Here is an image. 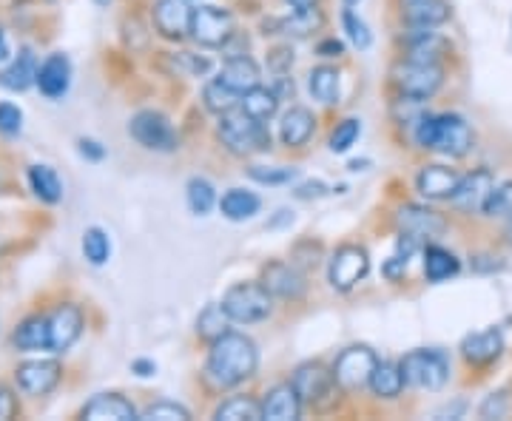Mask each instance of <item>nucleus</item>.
I'll use <instances>...</instances> for the list:
<instances>
[{"instance_id":"f257e3e1","label":"nucleus","mask_w":512,"mask_h":421,"mask_svg":"<svg viewBox=\"0 0 512 421\" xmlns=\"http://www.w3.org/2000/svg\"><path fill=\"white\" fill-rule=\"evenodd\" d=\"M259 365V350L254 339H248L245 333H222L220 339L211 342L208 350V379L217 387H237L245 379H251Z\"/></svg>"},{"instance_id":"f03ea898","label":"nucleus","mask_w":512,"mask_h":421,"mask_svg":"<svg viewBox=\"0 0 512 421\" xmlns=\"http://www.w3.org/2000/svg\"><path fill=\"white\" fill-rule=\"evenodd\" d=\"M220 134L222 146L231 154L245 157V154H256V151H268L271 148V134L265 129L262 120L251 117L245 109H234L228 114H220Z\"/></svg>"},{"instance_id":"7ed1b4c3","label":"nucleus","mask_w":512,"mask_h":421,"mask_svg":"<svg viewBox=\"0 0 512 421\" xmlns=\"http://www.w3.org/2000/svg\"><path fill=\"white\" fill-rule=\"evenodd\" d=\"M228 319L237 325H254L268 319L274 311V293L268 291L262 282H237L231 285L220 302Z\"/></svg>"},{"instance_id":"20e7f679","label":"nucleus","mask_w":512,"mask_h":421,"mask_svg":"<svg viewBox=\"0 0 512 421\" xmlns=\"http://www.w3.org/2000/svg\"><path fill=\"white\" fill-rule=\"evenodd\" d=\"M399 365L404 382L419 390H441L450 379V356L439 348L410 350Z\"/></svg>"},{"instance_id":"39448f33","label":"nucleus","mask_w":512,"mask_h":421,"mask_svg":"<svg viewBox=\"0 0 512 421\" xmlns=\"http://www.w3.org/2000/svg\"><path fill=\"white\" fill-rule=\"evenodd\" d=\"M128 134L140 143L148 151H174V148L180 146V137H177V131L174 126L168 123V117L160 114V111H140V114H134L131 117V123H128Z\"/></svg>"},{"instance_id":"423d86ee","label":"nucleus","mask_w":512,"mask_h":421,"mask_svg":"<svg viewBox=\"0 0 512 421\" xmlns=\"http://www.w3.org/2000/svg\"><path fill=\"white\" fill-rule=\"evenodd\" d=\"M191 37L200 46H228V40L234 37V15L222 6H200L191 15Z\"/></svg>"},{"instance_id":"0eeeda50","label":"nucleus","mask_w":512,"mask_h":421,"mask_svg":"<svg viewBox=\"0 0 512 421\" xmlns=\"http://www.w3.org/2000/svg\"><path fill=\"white\" fill-rule=\"evenodd\" d=\"M370 271V257L362 245H342L330 257L328 279L336 291H353Z\"/></svg>"},{"instance_id":"6e6552de","label":"nucleus","mask_w":512,"mask_h":421,"mask_svg":"<svg viewBox=\"0 0 512 421\" xmlns=\"http://www.w3.org/2000/svg\"><path fill=\"white\" fill-rule=\"evenodd\" d=\"M376 365H379L376 353L365 345H356V348L339 353V359L333 365V376L345 390H362V387L370 385V376H373Z\"/></svg>"},{"instance_id":"1a4fd4ad","label":"nucleus","mask_w":512,"mask_h":421,"mask_svg":"<svg viewBox=\"0 0 512 421\" xmlns=\"http://www.w3.org/2000/svg\"><path fill=\"white\" fill-rule=\"evenodd\" d=\"M444 83V69L439 63H407L396 69V86L404 97L413 100H427L439 92Z\"/></svg>"},{"instance_id":"9d476101","label":"nucleus","mask_w":512,"mask_h":421,"mask_svg":"<svg viewBox=\"0 0 512 421\" xmlns=\"http://www.w3.org/2000/svg\"><path fill=\"white\" fill-rule=\"evenodd\" d=\"M291 385L296 387L302 404H325L333 399L339 382H336L333 370H328L325 365H319V362H308V365L296 367Z\"/></svg>"},{"instance_id":"9b49d317","label":"nucleus","mask_w":512,"mask_h":421,"mask_svg":"<svg viewBox=\"0 0 512 421\" xmlns=\"http://www.w3.org/2000/svg\"><path fill=\"white\" fill-rule=\"evenodd\" d=\"M476 143L470 123L461 114H436V140L433 151L447 157H464Z\"/></svg>"},{"instance_id":"f8f14e48","label":"nucleus","mask_w":512,"mask_h":421,"mask_svg":"<svg viewBox=\"0 0 512 421\" xmlns=\"http://www.w3.org/2000/svg\"><path fill=\"white\" fill-rule=\"evenodd\" d=\"M63 367L57 365L55 359H37V362H26L15 370V382L26 393V396H46L60 385Z\"/></svg>"},{"instance_id":"ddd939ff","label":"nucleus","mask_w":512,"mask_h":421,"mask_svg":"<svg viewBox=\"0 0 512 421\" xmlns=\"http://www.w3.org/2000/svg\"><path fill=\"white\" fill-rule=\"evenodd\" d=\"M86 328V319L83 311L66 302V305H57L55 311L49 313V330H52V350L55 353H66L72 348L74 342L80 339V333Z\"/></svg>"},{"instance_id":"4468645a","label":"nucleus","mask_w":512,"mask_h":421,"mask_svg":"<svg viewBox=\"0 0 512 421\" xmlns=\"http://www.w3.org/2000/svg\"><path fill=\"white\" fill-rule=\"evenodd\" d=\"M191 15L194 9L188 0H157L154 3V26L168 40H183L191 35Z\"/></svg>"},{"instance_id":"2eb2a0df","label":"nucleus","mask_w":512,"mask_h":421,"mask_svg":"<svg viewBox=\"0 0 512 421\" xmlns=\"http://www.w3.org/2000/svg\"><path fill=\"white\" fill-rule=\"evenodd\" d=\"M493 185H495L493 171L478 168V171H473L470 177H461V183H458L456 194L450 197V202L456 205L458 211H467V214L484 211V202H487V197H490Z\"/></svg>"},{"instance_id":"dca6fc26","label":"nucleus","mask_w":512,"mask_h":421,"mask_svg":"<svg viewBox=\"0 0 512 421\" xmlns=\"http://www.w3.org/2000/svg\"><path fill=\"white\" fill-rule=\"evenodd\" d=\"M69 86H72V63H69V57L60 55H49L43 63H40V69H37V89L43 97H49V100H60L63 94L69 92Z\"/></svg>"},{"instance_id":"f3484780","label":"nucleus","mask_w":512,"mask_h":421,"mask_svg":"<svg viewBox=\"0 0 512 421\" xmlns=\"http://www.w3.org/2000/svg\"><path fill=\"white\" fill-rule=\"evenodd\" d=\"M399 6L402 20L410 29H436L453 15L447 0H399Z\"/></svg>"},{"instance_id":"a211bd4d","label":"nucleus","mask_w":512,"mask_h":421,"mask_svg":"<svg viewBox=\"0 0 512 421\" xmlns=\"http://www.w3.org/2000/svg\"><path fill=\"white\" fill-rule=\"evenodd\" d=\"M504 350V336L498 328L476 330V333H467L464 342H461V356L470 362V365L484 367L495 362Z\"/></svg>"},{"instance_id":"6ab92c4d","label":"nucleus","mask_w":512,"mask_h":421,"mask_svg":"<svg viewBox=\"0 0 512 421\" xmlns=\"http://www.w3.org/2000/svg\"><path fill=\"white\" fill-rule=\"evenodd\" d=\"M458 183H461V174L447 165H424L416 177V188L427 200H450L456 194Z\"/></svg>"},{"instance_id":"aec40b11","label":"nucleus","mask_w":512,"mask_h":421,"mask_svg":"<svg viewBox=\"0 0 512 421\" xmlns=\"http://www.w3.org/2000/svg\"><path fill=\"white\" fill-rule=\"evenodd\" d=\"M262 285L279 299H302L305 296V276L288 262H271L262 271Z\"/></svg>"},{"instance_id":"412c9836","label":"nucleus","mask_w":512,"mask_h":421,"mask_svg":"<svg viewBox=\"0 0 512 421\" xmlns=\"http://www.w3.org/2000/svg\"><path fill=\"white\" fill-rule=\"evenodd\" d=\"M396 222H399L404 234H413L416 239H433L444 231L441 214L424 208V205H402L399 214H396Z\"/></svg>"},{"instance_id":"4be33fe9","label":"nucleus","mask_w":512,"mask_h":421,"mask_svg":"<svg viewBox=\"0 0 512 421\" xmlns=\"http://www.w3.org/2000/svg\"><path fill=\"white\" fill-rule=\"evenodd\" d=\"M220 80L228 86V89L245 94L259 86V80H262V69H259V63H256L254 57L231 55L225 63H222Z\"/></svg>"},{"instance_id":"5701e85b","label":"nucleus","mask_w":512,"mask_h":421,"mask_svg":"<svg viewBox=\"0 0 512 421\" xmlns=\"http://www.w3.org/2000/svg\"><path fill=\"white\" fill-rule=\"evenodd\" d=\"M316 131V117L313 111L302 109V106H293L285 111L282 123H279V140L288 148H302L308 146V140Z\"/></svg>"},{"instance_id":"b1692460","label":"nucleus","mask_w":512,"mask_h":421,"mask_svg":"<svg viewBox=\"0 0 512 421\" xmlns=\"http://www.w3.org/2000/svg\"><path fill=\"white\" fill-rule=\"evenodd\" d=\"M302 413V399L293 385H276L268 390L262 402V419L271 421H293Z\"/></svg>"},{"instance_id":"393cba45","label":"nucleus","mask_w":512,"mask_h":421,"mask_svg":"<svg viewBox=\"0 0 512 421\" xmlns=\"http://www.w3.org/2000/svg\"><path fill=\"white\" fill-rule=\"evenodd\" d=\"M447 55V40L433 29H413L407 37V63H439Z\"/></svg>"},{"instance_id":"a878e982","label":"nucleus","mask_w":512,"mask_h":421,"mask_svg":"<svg viewBox=\"0 0 512 421\" xmlns=\"http://www.w3.org/2000/svg\"><path fill=\"white\" fill-rule=\"evenodd\" d=\"M37 57L32 49H20L18 57L0 72V86L9 92H26L29 86H37Z\"/></svg>"},{"instance_id":"bb28decb","label":"nucleus","mask_w":512,"mask_h":421,"mask_svg":"<svg viewBox=\"0 0 512 421\" xmlns=\"http://www.w3.org/2000/svg\"><path fill=\"white\" fill-rule=\"evenodd\" d=\"M83 419L92 421H131L137 419V410L134 404L117 396V393H103V396H94L92 402L83 407Z\"/></svg>"},{"instance_id":"cd10ccee","label":"nucleus","mask_w":512,"mask_h":421,"mask_svg":"<svg viewBox=\"0 0 512 421\" xmlns=\"http://www.w3.org/2000/svg\"><path fill=\"white\" fill-rule=\"evenodd\" d=\"M15 348L23 353H32V350H52V330H49V316H29L23 319L12 336Z\"/></svg>"},{"instance_id":"c85d7f7f","label":"nucleus","mask_w":512,"mask_h":421,"mask_svg":"<svg viewBox=\"0 0 512 421\" xmlns=\"http://www.w3.org/2000/svg\"><path fill=\"white\" fill-rule=\"evenodd\" d=\"M259 208H262V200L256 197L254 191H248V188H228L220 200L222 217L231 222L254 220L256 214H259Z\"/></svg>"},{"instance_id":"c756f323","label":"nucleus","mask_w":512,"mask_h":421,"mask_svg":"<svg viewBox=\"0 0 512 421\" xmlns=\"http://www.w3.org/2000/svg\"><path fill=\"white\" fill-rule=\"evenodd\" d=\"M461 271V262L453 251L441 248V245H427L424 248V276L427 282H447Z\"/></svg>"},{"instance_id":"7c9ffc66","label":"nucleus","mask_w":512,"mask_h":421,"mask_svg":"<svg viewBox=\"0 0 512 421\" xmlns=\"http://www.w3.org/2000/svg\"><path fill=\"white\" fill-rule=\"evenodd\" d=\"M26 177H29L32 194H35L40 202L55 205V202L63 200V183H60L55 168H49V165H32Z\"/></svg>"},{"instance_id":"2f4dec72","label":"nucleus","mask_w":512,"mask_h":421,"mask_svg":"<svg viewBox=\"0 0 512 421\" xmlns=\"http://www.w3.org/2000/svg\"><path fill=\"white\" fill-rule=\"evenodd\" d=\"M404 373L402 365H393V362H379L376 370H373V376H370V390L379 396V399H396V396H402L404 390Z\"/></svg>"},{"instance_id":"473e14b6","label":"nucleus","mask_w":512,"mask_h":421,"mask_svg":"<svg viewBox=\"0 0 512 421\" xmlns=\"http://www.w3.org/2000/svg\"><path fill=\"white\" fill-rule=\"evenodd\" d=\"M308 89L311 94L325 103V106H333L339 103V92H342V80H339V72L333 66H316L311 74H308Z\"/></svg>"},{"instance_id":"72a5a7b5","label":"nucleus","mask_w":512,"mask_h":421,"mask_svg":"<svg viewBox=\"0 0 512 421\" xmlns=\"http://www.w3.org/2000/svg\"><path fill=\"white\" fill-rule=\"evenodd\" d=\"M279 100H282V97L276 94V89L256 86V89H251V92L242 94V106H239V109H245L251 117L262 120V123H268V120L276 114V109H279Z\"/></svg>"},{"instance_id":"f704fd0d","label":"nucleus","mask_w":512,"mask_h":421,"mask_svg":"<svg viewBox=\"0 0 512 421\" xmlns=\"http://www.w3.org/2000/svg\"><path fill=\"white\" fill-rule=\"evenodd\" d=\"M202 100H205V109L214 111V114H228V111H234L242 106V94L234 92V89H228L220 77L211 80V83L205 86Z\"/></svg>"},{"instance_id":"c9c22d12","label":"nucleus","mask_w":512,"mask_h":421,"mask_svg":"<svg viewBox=\"0 0 512 421\" xmlns=\"http://www.w3.org/2000/svg\"><path fill=\"white\" fill-rule=\"evenodd\" d=\"M185 200H188L191 214L208 217L211 208L217 205V191H214V185L208 183L205 177H194V180H188V185H185Z\"/></svg>"},{"instance_id":"e433bc0d","label":"nucleus","mask_w":512,"mask_h":421,"mask_svg":"<svg viewBox=\"0 0 512 421\" xmlns=\"http://www.w3.org/2000/svg\"><path fill=\"white\" fill-rule=\"evenodd\" d=\"M214 416L220 421H259L262 419V404H256L254 399H248V396H234V399H228L225 404H220Z\"/></svg>"},{"instance_id":"4c0bfd02","label":"nucleus","mask_w":512,"mask_h":421,"mask_svg":"<svg viewBox=\"0 0 512 421\" xmlns=\"http://www.w3.org/2000/svg\"><path fill=\"white\" fill-rule=\"evenodd\" d=\"M228 325H231V319H228V313H225L222 305H208L197 316V333H200L202 339H208V342H214V339H220L222 333H228Z\"/></svg>"},{"instance_id":"58836bf2","label":"nucleus","mask_w":512,"mask_h":421,"mask_svg":"<svg viewBox=\"0 0 512 421\" xmlns=\"http://www.w3.org/2000/svg\"><path fill=\"white\" fill-rule=\"evenodd\" d=\"M83 257L89 259L92 265H106L111 257V239L103 228H86L83 234Z\"/></svg>"},{"instance_id":"ea45409f","label":"nucleus","mask_w":512,"mask_h":421,"mask_svg":"<svg viewBox=\"0 0 512 421\" xmlns=\"http://www.w3.org/2000/svg\"><path fill=\"white\" fill-rule=\"evenodd\" d=\"M359 134H362V123L356 120V117H348V120H342L336 129L330 131V140L328 146L333 154H345L353 148V143L359 140Z\"/></svg>"},{"instance_id":"a19ab883","label":"nucleus","mask_w":512,"mask_h":421,"mask_svg":"<svg viewBox=\"0 0 512 421\" xmlns=\"http://www.w3.org/2000/svg\"><path fill=\"white\" fill-rule=\"evenodd\" d=\"M342 29L348 32V40L356 46V49H370V43H373V35H370V26H367L365 20L359 18L350 6H345V12H342Z\"/></svg>"},{"instance_id":"79ce46f5","label":"nucleus","mask_w":512,"mask_h":421,"mask_svg":"<svg viewBox=\"0 0 512 421\" xmlns=\"http://www.w3.org/2000/svg\"><path fill=\"white\" fill-rule=\"evenodd\" d=\"M296 174H299V171L291 168V165H276V168H268V165H251V168H248V177L262 185H288L296 180Z\"/></svg>"},{"instance_id":"37998d69","label":"nucleus","mask_w":512,"mask_h":421,"mask_svg":"<svg viewBox=\"0 0 512 421\" xmlns=\"http://www.w3.org/2000/svg\"><path fill=\"white\" fill-rule=\"evenodd\" d=\"M484 214L487 217H510L512 214V180L493 185L490 197L484 202Z\"/></svg>"},{"instance_id":"c03bdc74","label":"nucleus","mask_w":512,"mask_h":421,"mask_svg":"<svg viewBox=\"0 0 512 421\" xmlns=\"http://www.w3.org/2000/svg\"><path fill=\"white\" fill-rule=\"evenodd\" d=\"M143 419L146 421H185V419H191V413L185 410L183 404H177V402H157V404H151V407H146Z\"/></svg>"},{"instance_id":"a18cd8bd","label":"nucleus","mask_w":512,"mask_h":421,"mask_svg":"<svg viewBox=\"0 0 512 421\" xmlns=\"http://www.w3.org/2000/svg\"><path fill=\"white\" fill-rule=\"evenodd\" d=\"M20 131H23V111L12 103H0V134L18 137Z\"/></svg>"},{"instance_id":"49530a36","label":"nucleus","mask_w":512,"mask_h":421,"mask_svg":"<svg viewBox=\"0 0 512 421\" xmlns=\"http://www.w3.org/2000/svg\"><path fill=\"white\" fill-rule=\"evenodd\" d=\"M174 66H177V69H183L188 77H200V74H205L208 69H211V63H208L205 57L191 55V52H180V55H174Z\"/></svg>"},{"instance_id":"de8ad7c7","label":"nucleus","mask_w":512,"mask_h":421,"mask_svg":"<svg viewBox=\"0 0 512 421\" xmlns=\"http://www.w3.org/2000/svg\"><path fill=\"white\" fill-rule=\"evenodd\" d=\"M507 396L504 393H493V396H487V402L481 404V410H478V416L481 419H504L507 416Z\"/></svg>"},{"instance_id":"09e8293b","label":"nucleus","mask_w":512,"mask_h":421,"mask_svg":"<svg viewBox=\"0 0 512 421\" xmlns=\"http://www.w3.org/2000/svg\"><path fill=\"white\" fill-rule=\"evenodd\" d=\"M18 416V396L6 387H0V421H9Z\"/></svg>"},{"instance_id":"8fccbe9b","label":"nucleus","mask_w":512,"mask_h":421,"mask_svg":"<svg viewBox=\"0 0 512 421\" xmlns=\"http://www.w3.org/2000/svg\"><path fill=\"white\" fill-rule=\"evenodd\" d=\"M299 200H319V197H325L328 194V185L319 183V180H311V183H302L296 191H293Z\"/></svg>"},{"instance_id":"3c124183","label":"nucleus","mask_w":512,"mask_h":421,"mask_svg":"<svg viewBox=\"0 0 512 421\" xmlns=\"http://www.w3.org/2000/svg\"><path fill=\"white\" fill-rule=\"evenodd\" d=\"M407 265H410V259L402 257V254H393V257L384 262V276L396 282L399 276H404V271H407Z\"/></svg>"},{"instance_id":"603ef678","label":"nucleus","mask_w":512,"mask_h":421,"mask_svg":"<svg viewBox=\"0 0 512 421\" xmlns=\"http://www.w3.org/2000/svg\"><path fill=\"white\" fill-rule=\"evenodd\" d=\"M77 146H80V154H83L86 160H92V163H100V160L106 157V148L100 146L97 140H86V137H83Z\"/></svg>"},{"instance_id":"864d4df0","label":"nucleus","mask_w":512,"mask_h":421,"mask_svg":"<svg viewBox=\"0 0 512 421\" xmlns=\"http://www.w3.org/2000/svg\"><path fill=\"white\" fill-rule=\"evenodd\" d=\"M316 52L322 57H342L345 55V43L342 40H336V37H325L319 46H316Z\"/></svg>"},{"instance_id":"5fc2aeb1","label":"nucleus","mask_w":512,"mask_h":421,"mask_svg":"<svg viewBox=\"0 0 512 421\" xmlns=\"http://www.w3.org/2000/svg\"><path fill=\"white\" fill-rule=\"evenodd\" d=\"M131 370H134L140 379H148V376H154V373H157V365H154L151 359H137V362H131Z\"/></svg>"},{"instance_id":"6e6d98bb","label":"nucleus","mask_w":512,"mask_h":421,"mask_svg":"<svg viewBox=\"0 0 512 421\" xmlns=\"http://www.w3.org/2000/svg\"><path fill=\"white\" fill-rule=\"evenodd\" d=\"M285 3L291 6L293 15H308V12L316 9V3H319V0H285Z\"/></svg>"},{"instance_id":"4d7b16f0","label":"nucleus","mask_w":512,"mask_h":421,"mask_svg":"<svg viewBox=\"0 0 512 421\" xmlns=\"http://www.w3.org/2000/svg\"><path fill=\"white\" fill-rule=\"evenodd\" d=\"M293 55H288V49H276L274 52V69L279 72H285V69H291Z\"/></svg>"},{"instance_id":"13d9d810","label":"nucleus","mask_w":512,"mask_h":421,"mask_svg":"<svg viewBox=\"0 0 512 421\" xmlns=\"http://www.w3.org/2000/svg\"><path fill=\"white\" fill-rule=\"evenodd\" d=\"M464 407H467V404L458 402V404H453V407H444V410H439L436 416H439V419H444V416H450V419H456V416H461V413H464Z\"/></svg>"},{"instance_id":"bf43d9fd","label":"nucleus","mask_w":512,"mask_h":421,"mask_svg":"<svg viewBox=\"0 0 512 421\" xmlns=\"http://www.w3.org/2000/svg\"><path fill=\"white\" fill-rule=\"evenodd\" d=\"M276 214H279V217L268 222V228H279V225H285V222H293V211H288V208H282V211H276Z\"/></svg>"},{"instance_id":"052dcab7","label":"nucleus","mask_w":512,"mask_h":421,"mask_svg":"<svg viewBox=\"0 0 512 421\" xmlns=\"http://www.w3.org/2000/svg\"><path fill=\"white\" fill-rule=\"evenodd\" d=\"M9 60V40H6V32L0 29V63Z\"/></svg>"},{"instance_id":"680f3d73","label":"nucleus","mask_w":512,"mask_h":421,"mask_svg":"<svg viewBox=\"0 0 512 421\" xmlns=\"http://www.w3.org/2000/svg\"><path fill=\"white\" fill-rule=\"evenodd\" d=\"M507 239H510V245H512V214H510V222H507Z\"/></svg>"},{"instance_id":"e2e57ef3","label":"nucleus","mask_w":512,"mask_h":421,"mask_svg":"<svg viewBox=\"0 0 512 421\" xmlns=\"http://www.w3.org/2000/svg\"><path fill=\"white\" fill-rule=\"evenodd\" d=\"M356 3H359V0H345V6H356Z\"/></svg>"},{"instance_id":"0e129e2a","label":"nucleus","mask_w":512,"mask_h":421,"mask_svg":"<svg viewBox=\"0 0 512 421\" xmlns=\"http://www.w3.org/2000/svg\"><path fill=\"white\" fill-rule=\"evenodd\" d=\"M97 3H100V6H106V3H109V0H97Z\"/></svg>"}]
</instances>
